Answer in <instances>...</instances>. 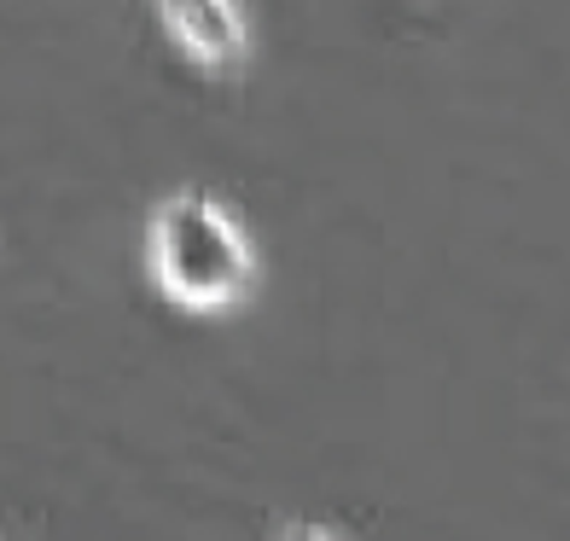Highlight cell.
<instances>
[{
  "label": "cell",
  "mask_w": 570,
  "mask_h": 541,
  "mask_svg": "<svg viewBox=\"0 0 570 541\" xmlns=\"http://www.w3.org/2000/svg\"><path fill=\"white\" fill-rule=\"evenodd\" d=\"M151 263L180 308H227L250 286V245L204 187L175 193L151 222Z\"/></svg>",
  "instance_id": "obj_1"
},
{
  "label": "cell",
  "mask_w": 570,
  "mask_h": 541,
  "mask_svg": "<svg viewBox=\"0 0 570 541\" xmlns=\"http://www.w3.org/2000/svg\"><path fill=\"white\" fill-rule=\"evenodd\" d=\"M164 23L175 30V41L187 47L198 65H233L245 53V30H239V12L227 0H158Z\"/></svg>",
  "instance_id": "obj_2"
},
{
  "label": "cell",
  "mask_w": 570,
  "mask_h": 541,
  "mask_svg": "<svg viewBox=\"0 0 570 541\" xmlns=\"http://www.w3.org/2000/svg\"><path fill=\"white\" fill-rule=\"evenodd\" d=\"M285 541H332V535H326L321 524H297V530H292V535H285Z\"/></svg>",
  "instance_id": "obj_3"
}]
</instances>
